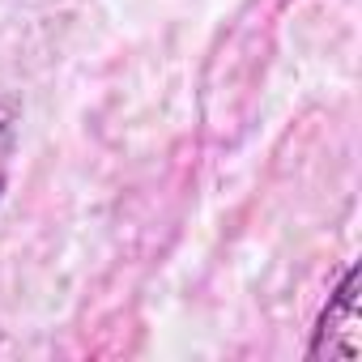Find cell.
<instances>
[{"mask_svg": "<svg viewBox=\"0 0 362 362\" xmlns=\"http://www.w3.org/2000/svg\"><path fill=\"white\" fill-rule=\"evenodd\" d=\"M315 362H358L362 354V320H358V269H345L341 286L328 294V307L320 311L315 337L307 345Z\"/></svg>", "mask_w": 362, "mask_h": 362, "instance_id": "obj_1", "label": "cell"}, {"mask_svg": "<svg viewBox=\"0 0 362 362\" xmlns=\"http://www.w3.org/2000/svg\"><path fill=\"white\" fill-rule=\"evenodd\" d=\"M18 124H22V107L0 94V197L9 188V170H13V149H18Z\"/></svg>", "mask_w": 362, "mask_h": 362, "instance_id": "obj_2", "label": "cell"}]
</instances>
